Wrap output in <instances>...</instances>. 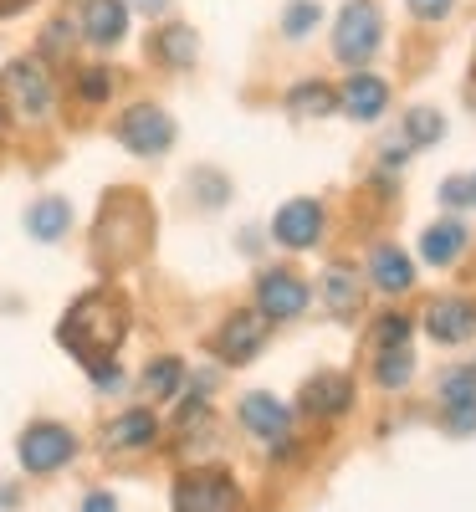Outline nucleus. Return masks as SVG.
Returning a JSON list of instances; mask_svg holds the SVG:
<instances>
[{
    "label": "nucleus",
    "instance_id": "f257e3e1",
    "mask_svg": "<svg viewBox=\"0 0 476 512\" xmlns=\"http://www.w3.org/2000/svg\"><path fill=\"white\" fill-rule=\"evenodd\" d=\"M123 338H128V303H123L118 287L82 292L77 303L67 308V318L57 323V344L88 374L113 364V354L123 349Z\"/></svg>",
    "mask_w": 476,
    "mask_h": 512
},
{
    "label": "nucleus",
    "instance_id": "f03ea898",
    "mask_svg": "<svg viewBox=\"0 0 476 512\" xmlns=\"http://www.w3.org/2000/svg\"><path fill=\"white\" fill-rule=\"evenodd\" d=\"M149 236H154L149 200L139 190H108V200L98 210V226H93V262L118 272L149 251Z\"/></svg>",
    "mask_w": 476,
    "mask_h": 512
},
{
    "label": "nucleus",
    "instance_id": "7ed1b4c3",
    "mask_svg": "<svg viewBox=\"0 0 476 512\" xmlns=\"http://www.w3.org/2000/svg\"><path fill=\"white\" fill-rule=\"evenodd\" d=\"M384 41V21H379V6L374 0H349L338 11V26H333V57L343 67H364Z\"/></svg>",
    "mask_w": 476,
    "mask_h": 512
},
{
    "label": "nucleus",
    "instance_id": "20e7f679",
    "mask_svg": "<svg viewBox=\"0 0 476 512\" xmlns=\"http://www.w3.org/2000/svg\"><path fill=\"white\" fill-rule=\"evenodd\" d=\"M169 502L175 512H241V492L226 472H185Z\"/></svg>",
    "mask_w": 476,
    "mask_h": 512
},
{
    "label": "nucleus",
    "instance_id": "39448f33",
    "mask_svg": "<svg viewBox=\"0 0 476 512\" xmlns=\"http://www.w3.org/2000/svg\"><path fill=\"white\" fill-rule=\"evenodd\" d=\"M118 144L134 149L144 159H159L169 144H175V118L154 103H134L123 118H118Z\"/></svg>",
    "mask_w": 476,
    "mask_h": 512
},
{
    "label": "nucleus",
    "instance_id": "423d86ee",
    "mask_svg": "<svg viewBox=\"0 0 476 512\" xmlns=\"http://www.w3.org/2000/svg\"><path fill=\"white\" fill-rule=\"evenodd\" d=\"M0 93H6L11 113L21 118H47L52 113V77L41 72V62H6V72H0Z\"/></svg>",
    "mask_w": 476,
    "mask_h": 512
},
{
    "label": "nucleus",
    "instance_id": "0eeeda50",
    "mask_svg": "<svg viewBox=\"0 0 476 512\" xmlns=\"http://www.w3.org/2000/svg\"><path fill=\"white\" fill-rule=\"evenodd\" d=\"M16 456H21V466H26V472L47 477V472H57V466H67V461L77 456V436L67 431V425L41 420V425H31V431L21 436Z\"/></svg>",
    "mask_w": 476,
    "mask_h": 512
},
{
    "label": "nucleus",
    "instance_id": "6e6552de",
    "mask_svg": "<svg viewBox=\"0 0 476 512\" xmlns=\"http://www.w3.org/2000/svg\"><path fill=\"white\" fill-rule=\"evenodd\" d=\"M262 344H267V313L262 308L231 313L221 323V333H215V354H221L226 364H251L256 354H262Z\"/></svg>",
    "mask_w": 476,
    "mask_h": 512
},
{
    "label": "nucleus",
    "instance_id": "1a4fd4ad",
    "mask_svg": "<svg viewBox=\"0 0 476 512\" xmlns=\"http://www.w3.org/2000/svg\"><path fill=\"white\" fill-rule=\"evenodd\" d=\"M256 308L267 313V323H287V318H302L308 308V282L297 272H267L256 282Z\"/></svg>",
    "mask_w": 476,
    "mask_h": 512
},
{
    "label": "nucleus",
    "instance_id": "9d476101",
    "mask_svg": "<svg viewBox=\"0 0 476 512\" xmlns=\"http://www.w3.org/2000/svg\"><path fill=\"white\" fill-rule=\"evenodd\" d=\"M272 236L287 246V251H308L323 241V205L318 200H287L272 221Z\"/></svg>",
    "mask_w": 476,
    "mask_h": 512
},
{
    "label": "nucleus",
    "instance_id": "9b49d317",
    "mask_svg": "<svg viewBox=\"0 0 476 512\" xmlns=\"http://www.w3.org/2000/svg\"><path fill=\"white\" fill-rule=\"evenodd\" d=\"M425 333L436 338V344H466L476 333V308L466 297H436V303L425 308Z\"/></svg>",
    "mask_w": 476,
    "mask_h": 512
},
{
    "label": "nucleus",
    "instance_id": "f8f14e48",
    "mask_svg": "<svg viewBox=\"0 0 476 512\" xmlns=\"http://www.w3.org/2000/svg\"><path fill=\"white\" fill-rule=\"evenodd\" d=\"M349 405H354V379L349 374H313L308 384H302V410L308 415L338 420Z\"/></svg>",
    "mask_w": 476,
    "mask_h": 512
},
{
    "label": "nucleus",
    "instance_id": "ddd939ff",
    "mask_svg": "<svg viewBox=\"0 0 476 512\" xmlns=\"http://www.w3.org/2000/svg\"><path fill=\"white\" fill-rule=\"evenodd\" d=\"M338 103L349 108V118L374 123V118L389 108V82H384V77H374V72H349V82H343Z\"/></svg>",
    "mask_w": 476,
    "mask_h": 512
},
{
    "label": "nucleus",
    "instance_id": "4468645a",
    "mask_svg": "<svg viewBox=\"0 0 476 512\" xmlns=\"http://www.w3.org/2000/svg\"><path fill=\"white\" fill-rule=\"evenodd\" d=\"M128 31V11L123 0H82V36L93 47H118Z\"/></svg>",
    "mask_w": 476,
    "mask_h": 512
},
{
    "label": "nucleus",
    "instance_id": "2eb2a0df",
    "mask_svg": "<svg viewBox=\"0 0 476 512\" xmlns=\"http://www.w3.org/2000/svg\"><path fill=\"white\" fill-rule=\"evenodd\" d=\"M241 425L251 436H262V441H287V405L256 390V395L241 400Z\"/></svg>",
    "mask_w": 476,
    "mask_h": 512
},
{
    "label": "nucleus",
    "instance_id": "dca6fc26",
    "mask_svg": "<svg viewBox=\"0 0 476 512\" xmlns=\"http://www.w3.org/2000/svg\"><path fill=\"white\" fill-rule=\"evenodd\" d=\"M154 62H164L169 72H185V67H195V57H200V36L190 31V26H164V31H154Z\"/></svg>",
    "mask_w": 476,
    "mask_h": 512
},
{
    "label": "nucleus",
    "instance_id": "f3484780",
    "mask_svg": "<svg viewBox=\"0 0 476 512\" xmlns=\"http://www.w3.org/2000/svg\"><path fill=\"white\" fill-rule=\"evenodd\" d=\"M154 436H159V420L149 415V410H123L108 431H103V441L113 446V451H139V446H154Z\"/></svg>",
    "mask_w": 476,
    "mask_h": 512
},
{
    "label": "nucleus",
    "instance_id": "a211bd4d",
    "mask_svg": "<svg viewBox=\"0 0 476 512\" xmlns=\"http://www.w3.org/2000/svg\"><path fill=\"white\" fill-rule=\"evenodd\" d=\"M461 251H466V226H461V221H436V226H425L420 256H425L430 267H451Z\"/></svg>",
    "mask_w": 476,
    "mask_h": 512
},
{
    "label": "nucleus",
    "instance_id": "6ab92c4d",
    "mask_svg": "<svg viewBox=\"0 0 476 512\" xmlns=\"http://www.w3.org/2000/svg\"><path fill=\"white\" fill-rule=\"evenodd\" d=\"M67 226H72V205H67L62 195H41V200L26 210V231H31L36 241H62Z\"/></svg>",
    "mask_w": 476,
    "mask_h": 512
},
{
    "label": "nucleus",
    "instance_id": "aec40b11",
    "mask_svg": "<svg viewBox=\"0 0 476 512\" xmlns=\"http://www.w3.org/2000/svg\"><path fill=\"white\" fill-rule=\"evenodd\" d=\"M323 297H328L333 318H354V313L364 308V287H359V277H354L349 267H328V277H323Z\"/></svg>",
    "mask_w": 476,
    "mask_h": 512
},
{
    "label": "nucleus",
    "instance_id": "412c9836",
    "mask_svg": "<svg viewBox=\"0 0 476 512\" xmlns=\"http://www.w3.org/2000/svg\"><path fill=\"white\" fill-rule=\"evenodd\" d=\"M369 272H374V287H384V292H405L415 282V267H410V256L400 246H379Z\"/></svg>",
    "mask_w": 476,
    "mask_h": 512
},
{
    "label": "nucleus",
    "instance_id": "4be33fe9",
    "mask_svg": "<svg viewBox=\"0 0 476 512\" xmlns=\"http://www.w3.org/2000/svg\"><path fill=\"white\" fill-rule=\"evenodd\" d=\"M410 379H415V359H410L405 344L379 349V359H374V384H379V390H405Z\"/></svg>",
    "mask_w": 476,
    "mask_h": 512
},
{
    "label": "nucleus",
    "instance_id": "5701e85b",
    "mask_svg": "<svg viewBox=\"0 0 476 512\" xmlns=\"http://www.w3.org/2000/svg\"><path fill=\"white\" fill-rule=\"evenodd\" d=\"M287 108L297 118H323V113L338 108V93L328 88V82H297V88L287 93Z\"/></svg>",
    "mask_w": 476,
    "mask_h": 512
},
{
    "label": "nucleus",
    "instance_id": "b1692460",
    "mask_svg": "<svg viewBox=\"0 0 476 512\" xmlns=\"http://www.w3.org/2000/svg\"><path fill=\"white\" fill-rule=\"evenodd\" d=\"M180 384H185V364L169 359V354L154 359V364L144 369V395H149V400H175Z\"/></svg>",
    "mask_w": 476,
    "mask_h": 512
},
{
    "label": "nucleus",
    "instance_id": "393cba45",
    "mask_svg": "<svg viewBox=\"0 0 476 512\" xmlns=\"http://www.w3.org/2000/svg\"><path fill=\"white\" fill-rule=\"evenodd\" d=\"M405 134H410V144H441L446 139V118L430 113V108H410L405 113Z\"/></svg>",
    "mask_w": 476,
    "mask_h": 512
},
{
    "label": "nucleus",
    "instance_id": "a878e982",
    "mask_svg": "<svg viewBox=\"0 0 476 512\" xmlns=\"http://www.w3.org/2000/svg\"><path fill=\"white\" fill-rule=\"evenodd\" d=\"M108 93H113L108 67H82V72H77V98H82V103H108Z\"/></svg>",
    "mask_w": 476,
    "mask_h": 512
},
{
    "label": "nucleus",
    "instance_id": "bb28decb",
    "mask_svg": "<svg viewBox=\"0 0 476 512\" xmlns=\"http://www.w3.org/2000/svg\"><path fill=\"white\" fill-rule=\"evenodd\" d=\"M323 21V11H318V0H297V6L282 16V31L292 36V41H302V36H308L313 26Z\"/></svg>",
    "mask_w": 476,
    "mask_h": 512
},
{
    "label": "nucleus",
    "instance_id": "cd10ccee",
    "mask_svg": "<svg viewBox=\"0 0 476 512\" xmlns=\"http://www.w3.org/2000/svg\"><path fill=\"white\" fill-rule=\"evenodd\" d=\"M441 400H476V369H446L441 374Z\"/></svg>",
    "mask_w": 476,
    "mask_h": 512
},
{
    "label": "nucleus",
    "instance_id": "c85d7f7f",
    "mask_svg": "<svg viewBox=\"0 0 476 512\" xmlns=\"http://www.w3.org/2000/svg\"><path fill=\"white\" fill-rule=\"evenodd\" d=\"M72 21H52L47 31H41V57H52V62H62L67 52H72Z\"/></svg>",
    "mask_w": 476,
    "mask_h": 512
},
{
    "label": "nucleus",
    "instance_id": "c756f323",
    "mask_svg": "<svg viewBox=\"0 0 476 512\" xmlns=\"http://www.w3.org/2000/svg\"><path fill=\"white\" fill-rule=\"evenodd\" d=\"M405 338H410V318H400V313H384L374 323V344L379 349H395V344H405Z\"/></svg>",
    "mask_w": 476,
    "mask_h": 512
},
{
    "label": "nucleus",
    "instance_id": "7c9ffc66",
    "mask_svg": "<svg viewBox=\"0 0 476 512\" xmlns=\"http://www.w3.org/2000/svg\"><path fill=\"white\" fill-rule=\"evenodd\" d=\"M190 190H200V205H221V200L231 195V185H226L221 175H210V169H195V175H190Z\"/></svg>",
    "mask_w": 476,
    "mask_h": 512
},
{
    "label": "nucleus",
    "instance_id": "2f4dec72",
    "mask_svg": "<svg viewBox=\"0 0 476 512\" xmlns=\"http://www.w3.org/2000/svg\"><path fill=\"white\" fill-rule=\"evenodd\" d=\"M446 425L451 431H476V400H451L446 405Z\"/></svg>",
    "mask_w": 476,
    "mask_h": 512
},
{
    "label": "nucleus",
    "instance_id": "473e14b6",
    "mask_svg": "<svg viewBox=\"0 0 476 512\" xmlns=\"http://www.w3.org/2000/svg\"><path fill=\"white\" fill-rule=\"evenodd\" d=\"M451 6H456V0H410V11H415L420 21H446Z\"/></svg>",
    "mask_w": 476,
    "mask_h": 512
},
{
    "label": "nucleus",
    "instance_id": "72a5a7b5",
    "mask_svg": "<svg viewBox=\"0 0 476 512\" xmlns=\"http://www.w3.org/2000/svg\"><path fill=\"white\" fill-rule=\"evenodd\" d=\"M441 200L446 205H466V180H446L441 185Z\"/></svg>",
    "mask_w": 476,
    "mask_h": 512
},
{
    "label": "nucleus",
    "instance_id": "f704fd0d",
    "mask_svg": "<svg viewBox=\"0 0 476 512\" xmlns=\"http://www.w3.org/2000/svg\"><path fill=\"white\" fill-rule=\"evenodd\" d=\"M82 512H118V502H113L108 492H93L88 502H82Z\"/></svg>",
    "mask_w": 476,
    "mask_h": 512
},
{
    "label": "nucleus",
    "instance_id": "c9c22d12",
    "mask_svg": "<svg viewBox=\"0 0 476 512\" xmlns=\"http://www.w3.org/2000/svg\"><path fill=\"white\" fill-rule=\"evenodd\" d=\"M31 0H0V16H16V11H26Z\"/></svg>",
    "mask_w": 476,
    "mask_h": 512
},
{
    "label": "nucleus",
    "instance_id": "e433bc0d",
    "mask_svg": "<svg viewBox=\"0 0 476 512\" xmlns=\"http://www.w3.org/2000/svg\"><path fill=\"white\" fill-rule=\"evenodd\" d=\"M466 200H471V205H476V175H471V180H466Z\"/></svg>",
    "mask_w": 476,
    "mask_h": 512
},
{
    "label": "nucleus",
    "instance_id": "4c0bfd02",
    "mask_svg": "<svg viewBox=\"0 0 476 512\" xmlns=\"http://www.w3.org/2000/svg\"><path fill=\"white\" fill-rule=\"evenodd\" d=\"M144 6H149V11H159V6H164V0H144Z\"/></svg>",
    "mask_w": 476,
    "mask_h": 512
},
{
    "label": "nucleus",
    "instance_id": "58836bf2",
    "mask_svg": "<svg viewBox=\"0 0 476 512\" xmlns=\"http://www.w3.org/2000/svg\"><path fill=\"white\" fill-rule=\"evenodd\" d=\"M0 123H6V108H0Z\"/></svg>",
    "mask_w": 476,
    "mask_h": 512
},
{
    "label": "nucleus",
    "instance_id": "ea45409f",
    "mask_svg": "<svg viewBox=\"0 0 476 512\" xmlns=\"http://www.w3.org/2000/svg\"><path fill=\"white\" fill-rule=\"evenodd\" d=\"M471 369H476V364H471Z\"/></svg>",
    "mask_w": 476,
    "mask_h": 512
}]
</instances>
